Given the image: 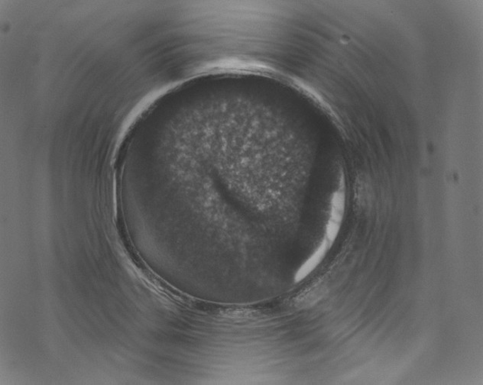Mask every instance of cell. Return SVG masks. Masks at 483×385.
Returning <instances> with one entry per match:
<instances>
[{
	"label": "cell",
	"mask_w": 483,
	"mask_h": 385,
	"mask_svg": "<svg viewBox=\"0 0 483 385\" xmlns=\"http://www.w3.org/2000/svg\"><path fill=\"white\" fill-rule=\"evenodd\" d=\"M344 192L343 190H338L334 192L331 202V211L329 222L326 226L325 239L328 243L331 245L334 243L338 233H339L342 222L344 210Z\"/></svg>",
	"instance_id": "cell-1"
}]
</instances>
